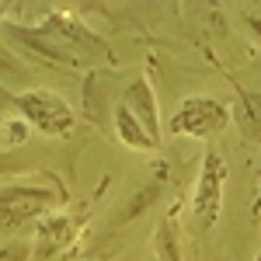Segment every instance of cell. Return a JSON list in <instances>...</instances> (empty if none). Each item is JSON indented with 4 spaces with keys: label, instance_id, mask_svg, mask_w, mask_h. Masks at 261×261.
<instances>
[{
    "label": "cell",
    "instance_id": "6da1fadb",
    "mask_svg": "<svg viewBox=\"0 0 261 261\" xmlns=\"http://www.w3.org/2000/svg\"><path fill=\"white\" fill-rule=\"evenodd\" d=\"M7 32L56 63H81L87 56H105L108 53L101 35H94L84 21L66 18V14H53V18L42 21L39 28H7Z\"/></svg>",
    "mask_w": 261,
    "mask_h": 261
},
{
    "label": "cell",
    "instance_id": "7a4b0ae2",
    "mask_svg": "<svg viewBox=\"0 0 261 261\" xmlns=\"http://www.w3.org/2000/svg\"><path fill=\"white\" fill-rule=\"evenodd\" d=\"M63 185L45 181V185H0V233H14L24 223L39 220L45 209L63 202Z\"/></svg>",
    "mask_w": 261,
    "mask_h": 261
},
{
    "label": "cell",
    "instance_id": "3957f363",
    "mask_svg": "<svg viewBox=\"0 0 261 261\" xmlns=\"http://www.w3.org/2000/svg\"><path fill=\"white\" fill-rule=\"evenodd\" d=\"M14 105L21 108L24 122L35 125L45 136H66V133L73 129V122H77L73 108H70L66 98H60L56 91H42V87L39 91H24V94L14 98Z\"/></svg>",
    "mask_w": 261,
    "mask_h": 261
},
{
    "label": "cell",
    "instance_id": "277c9868",
    "mask_svg": "<svg viewBox=\"0 0 261 261\" xmlns=\"http://www.w3.org/2000/svg\"><path fill=\"white\" fill-rule=\"evenodd\" d=\"M226 122H230V112H226L223 101L188 98V101H181V108L171 115L167 129L178 133V136H202V140H209V136H216V133L226 129Z\"/></svg>",
    "mask_w": 261,
    "mask_h": 261
},
{
    "label": "cell",
    "instance_id": "5b68a950",
    "mask_svg": "<svg viewBox=\"0 0 261 261\" xmlns=\"http://www.w3.org/2000/svg\"><path fill=\"white\" fill-rule=\"evenodd\" d=\"M223 185H226V161L216 146L205 150V164H202L199 174V188L192 195V205H195V216H199L205 226H213L216 216L223 209Z\"/></svg>",
    "mask_w": 261,
    "mask_h": 261
},
{
    "label": "cell",
    "instance_id": "8992f818",
    "mask_svg": "<svg viewBox=\"0 0 261 261\" xmlns=\"http://www.w3.org/2000/svg\"><path fill=\"white\" fill-rule=\"evenodd\" d=\"M122 108H125V112L146 129L150 140L161 146V119H157V105H153V91H150V84L143 81V77L136 84H129V91H125V98H122Z\"/></svg>",
    "mask_w": 261,
    "mask_h": 261
},
{
    "label": "cell",
    "instance_id": "52a82bcc",
    "mask_svg": "<svg viewBox=\"0 0 261 261\" xmlns=\"http://www.w3.org/2000/svg\"><path fill=\"white\" fill-rule=\"evenodd\" d=\"M115 133H119L122 143H129V146H136V150H153V146H157V143L146 136V129H143V125L133 119L122 105L115 108Z\"/></svg>",
    "mask_w": 261,
    "mask_h": 261
},
{
    "label": "cell",
    "instance_id": "ba28073f",
    "mask_svg": "<svg viewBox=\"0 0 261 261\" xmlns=\"http://www.w3.org/2000/svg\"><path fill=\"white\" fill-rule=\"evenodd\" d=\"M157 251L164 261H178V244H174V226H161L157 233Z\"/></svg>",
    "mask_w": 261,
    "mask_h": 261
},
{
    "label": "cell",
    "instance_id": "9c48e42d",
    "mask_svg": "<svg viewBox=\"0 0 261 261\" xmlns=\"http://www.w3.org/2000/svg\"><path fill=\"white\" fill-rule=\"evenodd\" d=\"M32 254L28 244H0V261H24Z\"/></svg>",
    "mask_w": 261,
    "mask_h": 261
},
{
    "label": "cell",
    "instance_id": "30bf717a",
    "mask_svg": "<svg viewBox=\"0 0 261 261\" xmlns=\"http://www.w3.org/2000/svg\"><path fill=\"white\" fill-rule=\"evenodd\" d=\"M0 73H11V77H21V73H24V66H21V60H14L11 53H4V49H0Z\"/></svg>",
    "mask_w": 261,
    "mask_h": 261
}]
</instances>
